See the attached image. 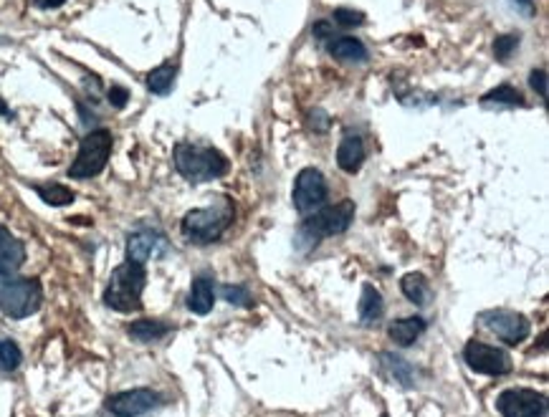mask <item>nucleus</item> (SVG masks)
Wrapping results in <instances>:
<instances>
[{
    "label": "nucleus",
    "mask_w": 549,
    "mask_h": 417,
    "mask_svg": "<svg viewBox=\"0 0 549 417\" xmlns=\"http://www.w3.org/2000/svg\"><path fill=\"white\" fill-rule=\"evenodd\" d=\"M355 220V202L342 200L332 205V208H320L314 213L304 215L302 226L296 230V248L299 251H312L321 238H332V236H342L347 227Z\"/></svg>",
    "instance_id": "obj_1"
},
{
    "label": "nucleus",
    "mask_w": 549,
    "mask_h": 417,
    "mask_svg": "<svg viewBox=\"0 0 549 417\" xmlns=\"http://www.w3.org/2000/svg\"><path fill=\"white\" fill-rule=\"evenodd\" d=\"M175 167L188 182H210L228 172V157L216 147H198L191 142H182L175 147Z\"/></svg>",
    "instance_id": "obj_2"
},
{
    "label": "nucleus",
    "mask_w": 549,
    "mask_h": 417,
    "mask_svg": "<svg viewBox=\"0 0 549 417\" xmlns=\"http://www.w3.org/2000/svg\"><path fill=\"white\" fill-rule=\"evenodd\" d=\"M144 283H147L144 265L125 261L122 265H116L115 273L109 278V286L104 291V303H107L112 311H119V314L137 311L142 306Z\"/></svg>",
    "instance_id": "obj_3"
},
{
    "label": "nucleus",
    "mask_w": 549,
    "mask_h": 417,
    "mask_svg": "<svg viewBox=\"0 0 549 417\" xmlns=\"http://www.w3.org/2000/svg\"><path fill=\"white\" fill-rule=\"evenodd\" d=\"M43 289L39 278L0 273V311L11 319H26L41 309Z\"/></svg>",
    "instance_id": "obj_4"
},
{
    "label": "nucleus",
    "mask_w": 549,
    "mask_h": 417,
    "mask_svg": "<svg viewBox=\"0 0 549 417\" xmlns=\"http://www.w3.org/2000/svg\"><path fill=\"white\" fill-rule=\"evenodd\" d=\"M233 223V205L230 202H220L213 208H198L182 218V236L198 243V246H208L216 243L228 226Z\"/></svg>",
    "instance_id": "obj_5"
},
{
    "label": "nucleus",
    "mask_w": 549,
    "mask_h": 417,
    "mask_svg": "<svg viewBox=\"0 0 549 417\" xmlns=\"http://www.w3.org/2000/svg\"><path fill=\"white\" fill-rule=\"evenodd\" d=\"M112 144H115V139L109 129H91L79 144V154L69 167V177L89 180V177L99 175L112 157Z\"/></svg>",
    "instance_id": "obj_6"
},
{
    "label": "nucleus",
    "mask_w": 549,
    "mask_h": 417,
    "mask_svg": "<svg viewBox=\"0 0 549 417\" xmlns=\"http://www.w3.org/2000/svg\"><path fill=\"white\" fill-rule=\"evenodd\" d=\"M479 324L489 329L498 341H504L507 347H519L526 337H529V319L516 311H507V309H494V311H484L479 316Z\"/></svg>",
    "instance_id": "obj_7"
},
{
    "label": "nucleus",
    "mask_w": 549,
    "mask_h": 417,
    "mask_svg": "<svg viewBox=\"0 0 549 417\" xmlns=\"http://www.w3.org/2000/svg\"><path fill=\"white\" fill-rule=\"evenodd\" d=\"M165 404V397L150 387H137V390H125L112 394L107 400V412L115 417H140L153 412Z\"/></svg>",
    "instance_id": "obj_8"
},
{
    "label": "nucleus",
    "mask_w": 549,
    "mask_h": 417,
    "mask_svg": "<svg viewBox=\"0 0 549 417\" xmlns=\"http://www.w3.org/2000/svg\"><path fill=\"white\" fill-rule=\"evenodd\" d=\"M497 410L501 417H544L547 412V397L542 392L514 387L498 394Z\"/></svg>",
    "instance_id": "obj_9"
},
{
    "label": "nucleus",
    "mask_w": 549,
    "mask_h": 417,
    "mask_svg": "<svg viewBox=\"0 0 549 417\" xmlns=\"http://www.w3.org/2000/svg\"><path fill=\"white\" fill-rule=\"evenodd\" d=\"M463 359L473 372L486 375V377H504V375H509L511 369L507 352H501L498 347H491L486 341H469L466 349H463Z\"/></svg>",
    "instance_id": "obj_10"
},
{
    "label": "nucleus",
    "mask_w": 549,
    "mask_h": 417,
    "mask_svg": "<svg viewBox=\"0 0 549 417\" xmlns=\"http://www.w3.org/2000/svg\"><path fill=\"white\" fill-rule=\"evenodd\" d=\"M327 195H330L327 180H324V175H321L317 167H307V170L299 172L294 182V205L299 213L309 215L324 208Z\"/></svg>",
    "instance_id": "obj_11"
},
{
    "label": "nucleus",
    "mask_w": 549,
    "mask_h": 417,
    "mask_svg": "<svg viewBox=\"0 0 549 417\" xmlns=\"http://www.w3.org/2000/svg\"><path fill=\"white\" fill-rule=\"evenodd\" d=\"M327 51H330V56H334L337 61L362 63L370 59L368 46L355 36H332L327 41Z\"/></svg>",
    "instance_id": "obj_12"
},
{
    "label": "nucleus",
    "mask_w": 549,
    "mask_h": 417,
    "mask_svg": "<svg viewBox=\"0 0 549 417\" xmlns=\"http://www.w3.org/2000/svg\"><path fill=\"white\" fill-rule=\"evenodd\" d=\"M26 261V248L8 227L0 226V273H14Z\"/></svg>",
    "instance_id": "obj_13"
},
{
    "label": "nucleus",
    "mask_w": 549,
    "mask_h": 417,
    "mask_svg": "<svg viewBox=\"0 0 549 417\" xmlns=\"http://www.w3.org/2000/svg\"><path fill=\"white\" fill-rule=\"evenodd\" d=\"M213 303H216V283H213V278L208 276V273H203V276H198L192 281L191 293H188V309H191L192 314L205 316L210 314Z\"/></svg>",
    "instance_id": "obj_14"
},
{
    "label": "nucleus",
    "mask_w": 549,
    "mask_h": 417,
    "mask_svg": "<svg viewBox=\"0 0 549 417\" xmlns=\"http://www.w3.org/2000/svg\"><path fill=\"white\" fill-rule=\"evenodd\" d=\"M337 164L340 170H345L349 175L359 172V167L365 164V144L358 134H347L340 142V150H337Z\"/></svg>",
    "instance_id": "obj_15"
},
{
    "label": "nucleus",
    "mask_w": 549,
    "mask_h": 417,
    "mask_svg": "<svg viewBox=\"0 0 549 417\" xmlns=\"http://www.w3.org/2000/svg\"><path fill=\"white\" fill-rule=\"evenodd\" d=\"M160 246V236L154 230H140V233H132L127 240V261L132 264L144 265L150 261V255L157 251Z\"/></svg>",
    "instance_id": "obj_16"
},
{
    "label": "nucleus",
    "mask_w": 549,
    "mask_h": 417,
    "mask_svg": "<svg viewBox=\"0 0 549 417\" xmlns=\"http://www.w3.org/2000/svg\"><path fill=\"white\" fill-rule=\"evenodd\" d=\"M425 331V319L421 316H408V319H397L387 329V337L395 341L397 347H410L421 339V334Z\"/></svg>",
    "instance_id": "obj_17"
},
{
    "label": "nucleus",
    "mask_w": 549,
    "mask_h": 417,
    "mask_svg": "<svg viewBox=\"0 0 549 417\" xmlns=\"http://www.w3.org/2000/svg\"><path fill=\"white\" fill-rule=\"evenodd\" d=\"M383 311L385 301L383 296H380V291L368 283V286L362 289V296H359V321H362L365 327H372V324H377V321L383 319Z\"/></svg>",
    "instance_id": "obj_18"
},
{
    "label": "nucleus",
    "mask_w": 549,
    "mask_h": 417,
    "mask_svg": "<svg viewBox=\"0 0 549 417\" xmlns=\"http://www.w3.org/2000/svg\"><path fill=\"white\" fill-rule=\"evenodd\" d=\"M400 291L405 293V299L415 306H425L433 299V291H431V283L423 273H405L400 278Z\"/></svg>",
    "instance_id": "obj_19"
},
{
    "label": "nucleus",
    "mask_w": 549,
    "mask_h": 417,
    "mask_svg": "<svg viewBox=\"0 0 549 417\" xmlns=\"http://www.w3.org/2000/svg\"><path fill=\"white\" fill-rule=\"evenodd\" d=\"M167 331H170V324L157 321V319H137L127 327L129 337L135 341H144V344L163 339V337H167Z\"/></svg>",
    "instance_id": "obj_20"
},
{
    "label": "nucleus",
    "mask_w": 549,
    "mask_h": 417,
    "mask_svg": "<svg viewBox=\"0 0 549 417\" xmlns=\"http://www.w3.org/2000/svg\"><path fill=\"white\" fill-rule=\"evenodd\" d=\"M175 76H178V63H163V66H157V69H153V71L147 74V88H150L153 94H157V97H165V94L172 91Z\"/></svg>",
    "instance_id": "obj_21"
},
{
    "label": "nucleus",
    "mask_w": 549,
    "mask_h": 417,
    "mask_svg": "<svg viewBox=\"0 0 549 417\" xmlns=\"http://www.w3.org/2000/svg\"><path fill=\"white\" fill-rule=\"evenodd\" d=\"M481 104L484 107H491V104L494 107H524V97L509 84H501V87L486 91L481 97Z\"/></svg>",
    "instance_id": "obj_22"
},
{
    "label": "nucleus",
    "mask_w": 549,
    "mask_h": 417,
    "mask_svg": "<svg viewBox=\"0 0 549 417\" xmlns=\"http://www.w3.org/2000/svg\"><path fill=\"white\" fill-rule=\"evenodd\" d=\"M380 362H383L385 372L395 379V382H400L403 387H410V385H413V375H415V372H413V366H410L405 359H400L395 354H380Z\"/></svg>",
    "instance_id": "obj_23"
},
{
    "label": "nucleus",
    "mask_w": 549,
    "mask_h": 417,
    "mask_svg": "<svg viewBox=\"0 0 549 417\" xmlns=\"http://www.w3.org/2000/svg\"><path fill=\"white\" fill-rule=\"evenodd\" d=\"M36 192H39L41 200L46 202V205H51V208H64V205H71V202H74V192L64 188V185H59V182L36 185Z\"/></svg>",
    "instance_id": "obj_24"
},
{
    "label": "nucleus",
    "mask_w": 549,
    "mask_h": 417,
    "mask_svg": "<svg viewBox=\"0 0 549 417\" xmlns=\"http://www.w3.org/2000/svg\"><path fill=\"white\" fill-rule=\"evenodd\" d=\"M23 362V354L21 347L14 339H0V369L5 372H15Z\"/></svg>",
    "instance_id": "obj_25"
},
{
    "label": "nucleus",
    "mask_w": 549,
    "mask_h": 417,
    "mask_svg": "<svg viewBox=\"0 0 549 417\" xmlns=\"http://www.w3.org/2000/svg\"><path fill=\"white\" fill-rule=\"evenodd\" d=\"M516 46H519V36L516 33L497 36V41H494V56H497L498 61H509L511 56L516 53Z\"/></svg>",
    "instance_id": "obj_26"
},
{
    "label": "nucleus",
    "mask_w": 549,
    "mask_h": 417,
    "mask_svg": "<svg viewBox=\"0 0 549 417\" xmlns=\"http://www.w3.org/2000/svg\"><path fill=\"white\" fill-rule=\"evenodd\" d=\"M334 23L340 28H355V25L365 23V13L355 11V8H337L334 11Z\"/></svg>",
    "instance_id": "obj_27"
},
{
    "label": "nucleus",
    "mask_w": 549,
    "mask_h": 417,
    "mask_svg": "<svg viewBox=\"0 0 549 417\" xmlns=\"http://www.w3.org/2000/svg\"><path fill=\"white\" fill-rule=\"evenodd\" d=\"M223 299L233 306H251V291L246 286H223Z\"/></svg>",
    "instance_id": "obj_28"
},
{
    "label": "nucleus",
    "mask_w": 549,
    "mask_h": 417,
    "mask_svg": "<svg viewBox=\"0 0 549 417\" xmlns=\"http://www.w3.org/2000/svg\"><path fill=\"white\" fill-rule=\"evenodd\" d=\"M529 87L535 88L536 94L544 99V97H547V71H544V69H535V71L529 74Z\"/></svg>",
    "instance_id": "obj_29"
},
{
    "label": "nucleus",
    "mask_w": 549,
    "mask_h": 417,
    "mask_svg": "<svg viewBox=\"0 0 549 417\" xmlns=\"http://www.w3.org/2000/svg\"><path fill=\"white\" fill-rule=\"evenodd\" d=\"M107 99H109V104H112L115 109H125L129 101V91L125 87H112L107 91Z\"/></svg>",
    "instance_id": "obj_30"
},
{
    "label": "nucleus",
    "mask_w": 549,
    "mask_h": 417,
    "mask_svg": "<svg viewBox=\"0 0 549 417\" xmlns=\"http://www.w3.org/2000/svg\"><path fill=\"white\" fill-rule=\"evenodd\" d=\"M314 36L320 38V41H330L334 36V28L327 21H320V23L314 25Z\"/></svg>",
    "instance_id": "obj_31"
},
{
    "label": "nucleus",
    "mask_w": 549,
    "mask_h": 417,
    "mask_svg": "<svg viewBox=\"0 0 549 417\" xmlns=\"http://www.w3.org/2000/svg\"><path fill=\"white\" fill-rule=\"evenodd\" d=\"M66 0H33V5L39 8V11H53V8H61Z\"/></svg>",
    "instance_id": "obj_32"
},
{
    "label": "nucleus",
    "mask_w": 549,
    "mask_h": 417,
    "mask_svg": "<svg viewBox=\"0 0 549 417\" xmlns=\"http://www.w3.org/2000/svg\"><path fill=\"white\" fill-rule=\"evenodd\" d=\"M514 3L522 8L524 15H535V3H532V0H514Z\"/></svg>",
    "instance_id": "obj_33"
},
{
    "label": "nucleus",
    "mask_w": 549,
    "mask_h": 417,
    "mask_svg": "<svg viewBox=\"0 0 549 417\" xmlns=\"http://www.w3.org/2000/svg\"><path fill=\"white\" fill-rule=\"evenodd\" d=\"M0 116H8V119L14 116V114H11V109H8V104H5L3 99H0Z\"/></svg>",
    "instance_id": "obj_34"
},
{
    "label": "nucleus",
    "mask_w": 549,
    "mask_h": 417,
    "mask_svg": "<svg viewBox=\"0 0 549 417\" xmlns=\"http://www.w3.org/2000/svg\"><path fill=\"white\" fill-rule=\"evenodd\" d=\"M383 417H387V415H383Z\"/></svg>",
    "instance_id": "obj_35"
}]
</instances>
